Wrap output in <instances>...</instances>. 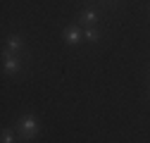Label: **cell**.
<instances>
[{
	"label": "cell",
	"instance_id": "3957f363",
	"mask_svg": "<svg viewBox=\"0 0 150 143\" xmlns=\"http://www.w3.org/2000/svg\"><path fill=\"white\" fill-rule=\"evenodd\" d=\"M3 67H5L7 74H17V72L22 69V62L17 60V55H7V52H5V62H3Z\"/></svg>",
	"mask_w": 150,
	"mask_h": 143
},
{
	"label": "cell",
	"instance_id": "8992f818",
	"mask_svg": "<svg viewBox=\"0 0 150 143\" xmlns=\"http://www.w3.org/2000/svg\"><path fill=\"white\" fill-rule=\"evenodd\" d=\"M83 38H86V41H91V43H98V41H100V31H98V29H93V26H86Z\"/></svg>",
	"mask_w": 150,
	"mask_h": 143
},
{
	"label": "cell",
	"instance_id": "ba28073f",
	"mask_svg": "<svg viewBox=\"0 0 150 143\" xmlns=\"http://www.w3.org/2000/svg\"><path fill=\"white\" fill-rule=\"evenodd\" d=\"M148 10H150V5H148Z\"/></svg>",
	"mask_w": 150,
	"mask_h": 143
},
{
	"label": "cell",
	"instance_id": "5b68a950",
	"mask_svg": "<svg viewBox=\"0 0 150 143\" xmlns=\"http://www.w3.org/2000/svg\"><path fill=\"white\" fill-rule=\"evenodd\" d=\"M96 19H98V12H96V10H83L81 17H79V22L86 24V26H93V24H96Z\"/></svg>",
	"mask_w": 150,
	"mask_h": 143
},
{
	"label": "cell",
	"instance_id": "52a82bcc",
	"mask_svg": "<svg viewBox=\"0 0 150 143\" xmlns=\"http://www.w3.org/2000/svg\"><path fill=\"white\" fill-rule=\"evenodd\" d=\"M3 143H14V134H12V129H5V131H3Z\"/></svg>",
	"mask_w": 150,
	"mask_h": 143
},
{
	"label": "cell",
	"instance_id": "277c9868",
	"mask_svg": "<svg viewBox=\"0 0 150 143\" xmlns=\"http://www.w3.org/2000/svg\"><path fill=\"white\" fill-rule=\"evenodd\" d=\"M24 48V43H22V38H19V36H10V38H7V45H5V52H7V55H17V52H19Z\"/></svg>",
	"mask_w": 150,
	"mask_h": 143
},
{
	"label": "cell",
	"instance_id": "7a4b0ae2",
	"mask_svg": "<svg viewBox=\"0 0 150 143\" xmlns=\"http://www.w3.org/2000/svg\"><path fill=\"white\" fill-rule=\"evenodd\" d=\"M81 36H83V31H81L76 24H71V26L64 29V41H67L69 45H76V43L81 41Z\"/></svg>",
	"mask_w": 150,
	"mask_h": 143
},
{
	"label": "cell",
	"instance_id": "6da1fadb",
	"mask_svg": "<svg viewBox=\"0 0 150 143\" xmlns=\"http://www.w3.org/2000/svg\"><path fill=\"white\" fill-rule=\"evenodd\" d=\"M17 129H19V136H22L24 141H29V138H33L36 134H38V119H36L33 115H26V117L19 119Z\"/></svg>",
	"mask_w": 150,
	"mask_h": 143
}]
</instances>
